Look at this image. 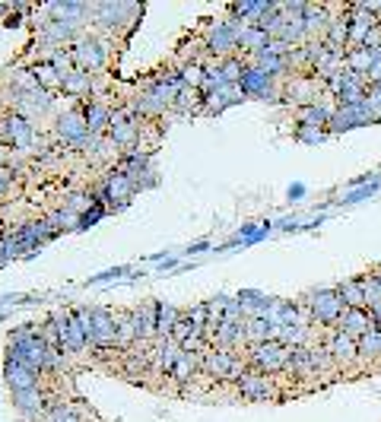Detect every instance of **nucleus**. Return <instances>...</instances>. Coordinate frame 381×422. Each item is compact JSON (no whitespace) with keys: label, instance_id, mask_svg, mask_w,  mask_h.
Masks as SVG:
<instances>
[{"label":"nucleus","instance_id":"1","mask_svg":"<svg viewBox=\"0 0 381 422\" xmlns=\"http://www.w3.org/2000/svg\"><path fill=\"white\" fill-rule=\"evenodd\" d=\"M6 359L32 369L36 375H42L45 365H48V343L42 340L38 328H16L13 330L10 343H6Z\"/></svg>","mask_w":381,"mask_h":422},{"label":"nucleus","instance_id":"2","mask_svg":"<svg viewBox=\"0 0 381 422\" xmlns=\"http://www.w3.org/2000/svg\"><path fill=\"white\" fill-rule=\"evenodd\" d=\"M248 369L264 372V375H277V372H289L292 365V346L280 343V340H267V343H251L245 352Z\"/></svg>","mask_w":381,"mask_h":422},{"label":"nucleus","instance_id":"3","mask_svg":"<svg viewBox=\"0 0 381 422\" xmlns=\"http://www.w3.org/2000/svg\"><path fill=\"white\" fill-rule=\"evenodd\" d=\"M200 369L207 372L210 378L220 381H238L248 372V362H245L238 352L232 350H220V346H210V350L200 352Z\"/></svg>","mask_w":381,"mask_h":422},{"label":"nucleus","instance_id":"4","mask_svg":"<svg viewBox=\"0 0 381 422\" xmlns=\"http://www.w3.org/2000/svg\"><path fill=\"white\" fill-rule=\"evenodd\" d=\"M242 29L245 26L238 19H220V23L210 26L207 38H203V48L213 60H226V58H235L238 54V38H242Z\"/></svg>","mask_w":381,"mask_h":422},{"label":"nucleus","instance_id":"5","mask_svg":"<svg viewBox=\"0 0 381 422\" xmlns=\"http://www.w3.org/2000/svg\"><path fill=\"white\" fill-rule=\"evenodd\" d=\"M308 311H311V321L321 324V328H337V321L343 318L346 305L340 298L337 289H315L308 292Z\"/></svg>","mask_w":381,"mask_h":422},{"label":"nucleus","instance_id":"6","mask_svg":"<svg viewBox=\"0 0 381 422\" xmlns=\"http://www.w3.org/2000/svg\"><path fill=\"white\" fill-rule=\"evenodd\" d=\"M48 321H51L54 330H58L60 350H64V352H83L86 346H90V340H86L83 328H80L73 308H54L51 315H48Z\"/></svg>","mask_w":381,"mask_h":422},{"label":"nucleus","instance_id":"7","mask_svg":"<svg viewBox=\"0 0 381 422\" xmlns=\"http://www.w3.org/2000/svg\"><path fill=\"white\" fill-rule=\"evenodd\" d=\"M235 391L242 394V400H251V404H264V400H277V381L274 375H264V372L248 369L242 378L235 381Z\"/></svg>","mask_w":381,"mask_h":422},{"label":"nucleus","instance_id":"8","mask_svg":"<svg viewBox=\"0 0 381 422\" xmlns=\"http://www.w3.org/2000/svg\"><path fill=\"white\" fill-rule=\"evenodd\" d=\"M0 143H4L6 149H29L32 143H36V127H32V121L23 118L19 112L6 114V118L0 121Z\"/></svg>","mask_w":381,"mask_h":422},{"label":"nucleus","instance_id":"9","mask_svg":"<svg viewBox=\"0 0 381 422\" xmlns=\"http://www.w3.org/2000/svg\"><path fill=\"white\" fill-rule=\"evenodd\" d=\"M134 194H137V185H134V181L118 168V172H112V175L105 178V185L95 190L92 200L102 203V207H105V203H112V207H124V203L131 200Z\"/></svg>","mask_w":381,"mask_h":422},{"label":"nucleus","instance_id":"10","mask_svg":"<svg viewBox=\"0 0 381 422\" xmlns=\"http://www.w3.org/2000/svg\"><path fill=\"white\" fill-rule=\"evenodd\" d=\"M369 124H375L372 108H369V102H359V105H350V108H333L328 134H346V131H356V127H369Z\"/></svg>","mask_w":381,"mask_h":422},{"label":"nucleus","instance_id":"11","mask_svg":"<svg viewBox=\"0 0 381 422\" xmlns=\"http://www.w3.org/2000/svg\"><path fill=\"white\" fill-rule=\"evenodd\" d=\"M95 350H118V315L92 308V343Z\"/></svg>","mask_w":381,"mask_h":422},{"label":"nucleus","instance_id":"12","mask_svg":"<svg viewBox=\"0 0 381 422\" xmlns=\"http://www.w3.org/2000/svg\"><path fill=\"white\" fill-rule=\"evenodd\" d=\"M58 137L64 143H70V146H80L83 149V143L90 140V127H86V118H83V105L80 108H70V112H64L58 118Z\"/></svg>","mask_w":381,"mask_h":422},{"label":"nucleus","instance_id":"13","mask_svg":"<svg viewBox=\"0 0 381 422\" xmlns=\"http://www.w3.org/2000/svg\"><path fill=\"white\" fill-rule=\"evenodd\" d=\"M105 45L95 42V38H80L77 45H73V64H77V70H99L102 64H105Z\"/></svg>","mask_w":381,"mask_h":422},{"label":"nucleus","instance_id":"14","mask_svg":"<svg viewBox=\"0 0 381 422\" xmlns=\"http://www.w3.org/2000/svg\"><path fill=\"white\" fill-rule=\"evenodd\" d=\"M324 350L331 352V359L337 365H353L359 359V340L346 337L343 330H331V337L324 340Z\"/></svg>","mask_w":381,"mask_h":422},{"label":"nucleus","instance_id":"15","mask_svg":"<svg viewBox=\"0 0 381 422\" xmlns=\"http://www.w3.org/2000/svg\"><path fill=\"white\" fill-rule=\"evenodd\" d=\"M333 108L337 105H328V102H308V105H299L296 108V124H308V127H321V131H328V124L333 118Z\"/></svg>","mask_w":381,"mask_h":422},{"label":"nucleus","instance_id":"16","mask_svg":"<svg viewBox=\"0 0 381 422\" xmlns=\"http://www.w3.org/2000/svg\"><path fill=\"white\" fill-rule=\"evenodd\" d=\"M112 112L105 102H83V118H86V127H90L92 137H105L108 127H112Z\"/></svg>","mask_w":381,"mask_h":422},{"label":"nucleus","instance_id":"17","mask_svg":"<svg viewBox=\"0 0 381 422\" xmlns=\"http://www.w3.org/2000/svg\"><path fill=\"white\" fill-rule=\"evenodd\" d=\"M333 330H343L346 337L359 340V337H365V333L375 330V328H372V315L365 308H346L343 318L337 321V328H333Z\"/></svg>","mask_w":381,"mask_h":422},{"label":"nucleus","instance_id":"18","mask_svg":"<svg viewBox=\"0 0 381 422\" xmlns=\"http://www.w3.org/2000/svg\"><path fill=\"white\" fill-rule=\"evenodd\" d=\"M13 406L23 413L26 419H38L48 406V397L42 394V387H32V391H13Z\"/></svg>","mask_w":381,"mask_h":422},{"label":"nucleus","instance_id":"19","mask_svg":"<svg viewBox=\"0 0 381 422\" xmlns=\"http://www.w3.org/2000/svg\"><path fill=\"white\" fill-rule=\"evenodd\" d=\"M4 378H6V384H10V391H32V387H42V375H36L32 369H26V365H19V362H10L6 359V365H4Z\"/></svg>","mask_w":381,"mask_h":422},{"label":"nucleus","instance_id":"20","mask_svg":"<svg viewBox=\"0 0 381 422\" xmlns=\"http://www.w3.org/2000/svg\"><path fill=\"white\" fill-rule=\"evenodd\" d=\"M270 45V36L264 29H257V26H245L242 29V38H238V58H254V54H261L264 48Z\"/></svg>","mask_w":381,"mask_h":422},{"label":"nucleus","instance_id":"21","mask_svg":"<svg viewBox=\"0 0 381 422\" xmlns=\"http://www.w3.org/2000/svg\"><path fill=\"white\" fill-rule=\"evenodd\" d=\"M131 315H134V328H137V340H140V343L156 340V302L140 305V308L131 311Z\"/></svg>","mask_w":381,"mask_h":422},{"label":"nucleus","instance_id":"22","mask_svg":"<svg viewBox=\"0 0 381 422\" xmlns=\"http://www.w3.org/2000/svg\"><path fill=\"white\" fill-rule=\"evenodd\" d=\"M181 311L175 305H166V302H156V340H168L175 330V324L181 321Z\"/></svg>","mask_w":381,"mask_h":422},{"label":"nucleus","instance_id":"23","mask_svg":"<svg viewBox=\"0 0 381 422\" xmlns=\"http://www.w3.org/2000/svg\"><path fill=\"white\" fill-rule=\"evenodd\" d=\"M328 23H331L328 6H315V4H308V10H305V16H302L305 36H308V38L321 36V38H324V32H328Z\"/></svg>","mask_w":381,"mask_h":422},{"label":"nucleus","instance_id":"24","mask_svg":"<svg viewBox=\"0 0 381 422\" xmlns=\"http://www.w3.org/2000/svg\"><path fill=\"white\" fill-rule=\"evenodd\" d=\"M60 90H64V95H70V99H90L92 77L86 70H70L64 77V83H60Z\"/></svg>","mask_w":381,"mask_h":422},{"label":"nucleus","instance_id":"25","mask_svg":"<svg viewBox=\"0 0 381 422\" xmlns=\"http://www.w3.org/2000/svg\"><path fill=\"white\" fill-rule=\"evenodd\" d=\"M375 58H378V51H369V48H350V51H346V70L365 77L369 67L375 64Z\"/></svg>","mask_w":381,"mask_h":422},{"label":"nucleus","instance_id":"26","mask_svg":"<svg viewBox=\"0 0 381 422\" xmlns=\"http://www.w3.org/2000/svg\"><path fill=\"white\" fill-rule=\"evenodd\" d=\"M333 289L340 292V298H343L346 308H365V292H363L359 276H356V280H343L340 286H333ZM365 311H369V308H365Z\"/></svg>","mask_w":381,"mask_h":422},{"label":"nucleus","instance_id":"27","mask_svg":"<svg viewBox=\"0 0 381 422\" xmlns=\"http://www.w3.org/2000/svg\"><path fill=\"white\" fill-rule=\"evenodd\" d=\"M197 369H200V352H181L175 369H172V378L178 381V384H188V381L197 375Z\"/></svg>","mask_w":381,"mask_h":422},{"label":"nucleus","instance_id":"28","mask_svg":"<svg viewBox=\"0 0 381 422\" xmlns=\"http://www.w3.org/2000/svg\"><path fill=\"white\" fill-rule=\"evenodd\" d=\"M32 77L38 80V86H42V90H60V83H64V77H60L58 70H54L51 67V60H45V64H36L32 67Z\"/></svg>","mask_w":381,"mask_h":422},{"label":"nucleus","instance_id":"29","mask_svg":"<svg viewBox=\"0 0 381 422\" xmlns=\"http://www.w3.org/2000/svg\"><path fill=\"white\" fill-rule=\"evenodd\" d=\"M73 32H77V23H58V19H54V23H48V29L42 32V38L45 42H70L73 38Z\"/></svg>","mask_w":381,"mask_h":422},{"label":"nucleus","instance_id":"30","mask_svg":"<svg viewBox=\"0 0 381 422\" xmlns=\"http://www.w3.org/2000/svg\"><path fill=\"white\" fill-rule=\"evenodd\" d=\"M245 67H248V64H245V58H238V54H235V58H226V60H220L222 80H226L229 86H238V83H242V73H245Z\"/></svg>","mask_w":381,"mask_h":422},{"label":"nucleus","instance_id":"31","mask_svg":"<svg viewBox=\"0 0 381 422\" xmlns=\"http://www.w3.org/2000/svg\"><path fill=\"white\" fill-rule=\"evenodd\" d=\"M140 343L137 340V328H134V315H118V350Z\"/></svg>","mask_w":381,"mask_h":422},{"label":"nucleus","instance_id":"32","mask_svg":"<svg viewBox=\"0 0 381 422\" xmlns=\"http://www.w3.org/2000/svg\"><path fill=\"white\" fill-rule=\"evenodd\" d=\"M292 137L299 143H305V146H318V143H324L331 137L328 131H321V127H308V124H296L292 127Z\"/></svg>","mask_w":381,"mask_h":422},{"label":"nucleus","instance_id":"33","mask_svg":"<svg viewBox=\"0 0 381 422\" xmlns=\"http://www.w3.org/2000/svg\"><path fill=\"white\" fill-rule=\"evenodd\" d=\"M359 359H381V330H369L359 337Z\"/></svg>","mask_w":381,"mask_h":422},{"label":"nucleus","instance_id":"34","mask_svg":"<svg viewBox=\"0 0 381 422\" xmlns=\"http://www.w3.org/2000/svg\"><path fill=\"white\" fill-rule=\"evenodd\" d=\"M178 73H181V83H185L188 90H200V86H203V64H200V60L181 64Z\"/></svg>","mask_w":381,"mask_h":422},{"label":"nucleus","instance_id":"35","mask_svg":"<svg viewBox=\"0 0 381 422\" xmlns=\"http://www.w3.org/2000/svg\"><path fill=\"white\" fill-rule=\"evenodd\" d=\"M203 92L200 90H181L178 92V99H175V108H178V112H203Z\"/></svg>","mask_w":381,"mask_h":422},{"label":"nucleus","instance_id":"36","mask_svg":"<svg viewBox=\"0 0 381 422\" xmlns=\"http://www.w3.org/2000/svg\"><path fill=\"white\" fill-rule=\"evenodd\" d=\"M45 422H86V419L80 416V413L73 410L70 404H54L51 410H48V419Z\"/></svg>","mask_w":381,"mask_h":422},{"label":"nucleus","instance_id":"37","mask_svg":"<svg viewBox=\"0 0 381 422\" xmlns=\"http://www.w3.org/2000/svg\"><path fill=\"white\" fill-rule=\"evenodd\" d=\"M381 190V175L375 181H369V185H363V188H353L350 194L343 197V203H363V200H369V197H375Z\"/></svg>","mask_w":381,"mask_h":422},{"label":"nucleus","instance_id":"38","mask_svg":"<svg viewBox=\"0 0 381 422\" xmlns=\"http://www.w3.org/2000/svg\"><path fill=\"white\" fill-rule=\"evenodd\" d=\"M124 13H131V6H121V4H105V6H99L102 26H118Z\"/></svg>","mask_w":381,"mask_h":422},{"label":"nucleus","instance_id":"39","mask_svg":"<svg viewBox=\"0 0 381 422\" xmlns=\"http://www.w3.org/2000/svg\"><path fill=\"white\" fill-rule=\"evenodd\" d=\"M185 318H188L190 328L203 333V330H207V321H210V311H207V305H194L190 311H185ZM203 340H207V337H203Z\"/></svg>","mask_w":381,"mask_h":422},{"label":"nucleus","instance_id":"40","mask_svg":"<svg viewBox=\"0 0 381 422\" xmlns=\"http://www.w3.org/2000/svg\"><path fill=\"white\" fill-rule=\"evenodd\" d=\"M19 242H16V235L13 232H6L4 238H0V261H10V257H16L19 254Z\"/></svg>","mask_w":381,"mask_h":422},{"label":"nucleus","instance_id":"41","mask_svg":"<svg viewBox=\"0 0 381 422\" xmlns=\"http://www.w3.org/2000/svg\"><path fill=\"white\" fill-rule=\"evenodd\" d=\"M365 102H369V108H372V118H375V124H381V83L378 86H369Z\"/></svg>","mask_w":381,"mask_h":422},{"label":"nucleus","instance_id":"42","mask_svg":"<svg viewBox=\"0 0 381 422\" xmlns=\"http://www.w3.org/2000/svg\"><path fill=\"white\" fill-rule=\"evenodd\" d=\"M102 216H105V207H102V203H95L92 210H86L83 216H80V222H77V229H90V226H95V222L102 220Z\"/></svg>","mask_w":381,"mask_h":422},{"label":"nucleus","instance_id":"43","mask_svg":"<svg viewBox=\"0 0 381 422\" xmlns=\"http://www.w3.org/2000/svg\"><path fill=\"white\" fill-rule=\"evenodd\" d=\"M10 185H13V172H0V197L10 190Z\"/></svg>","mask_w":381,"mask_h":422},{"label":"nucleus","instance_id":"44","mask_svg":"<svg viewBox=\"0 0 381 422\" xmlns=\"http://www.w3.org/2000/svg\"><path fill=\"white\" fill-rule=\"evenodd\" d=\"M369 315H372V328L381 330V302H378V305H372V308H369Z\"/></svg>","mask_w":381,"mask_h":422},{"label":"nucleus","instance_id":"45","mask_svg":"<svg viewBox=\"0 0 381 422\" xmlns=\"http://www.w3.org/2000/svg\"><path fill=\"white\" fill-rule=\"evenodd\" d=\"M302 194H305V188H302V185H292V188H289V200H299Z\"/></svg>","mask_w":381,"mask_h":422},{"label":"nucleus","instance_id":"46","mask_svg":"<svg viewBox=\"0 0 381 422\" xmlns=\"http://www.w3.org/2000/svg\"><path fill=\"white\" fill-rule=\"evenodd\" d=\"M372 280H375V289H378V298H381V270H375V274H372Z\"/></svg>","mask_w":381,"mask_h":422},{"label":"nucleus","instance_id":"47","mask_svg":"<svg viewBox=\"0 0 381 422\" xmlns=\"http://www.w3.org/2000/svg\"><path fill=\"white\" fill-rule=\"evenodd\" d=\"M4 13H6V6H0V16H4Z\"/></svg>","mask_w":381,"mask_h":422}]
</instances>
